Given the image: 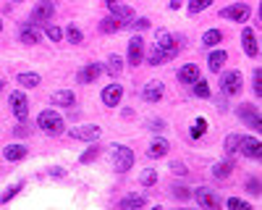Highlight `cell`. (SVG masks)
Segmentation results:
<instances>
[{
  "instance_id": "cell-25",
  "label": "cell",
  "mask_w": 262,
  "mask_h": 210,
  "mask_svg": "<svg viewBox=\"0 0 262 210\" xmlns=\"http://www.w3.org/2000/svg\"><path fill=\"white\" fill-rule=\"evenodd\" d=\"M176 58V53H168V50H152L149 55H147V63L149 66H163V63H168V60H173Z\"/></svg>"
},
{
  "instance_id": "cell-31",
  "label": "cell",
  "mask_w": 262,
  "mask_h": 210,
  "mask_svg": "<svg viewBox=\"0 0 262 210\" xmlns=\"http://www.w3.org/2000/svg\"><path fill=\"white\" fill-rule=\"evenodd\" d=\"M139 184L147 189V186H155L158 184V171H155V168H144V171H142V176H139Z\"/></svg>"
},
{
  "instance_id": "cell-48",
  "label": "cell",
  "mask_w": 262,
  "mask_h": 210,
  "mask_svg": "<svg viewBox=\"0 0 262 210\" xmlns=\"http://www.w3.org/2000/svg\"><path fill=\"white\" fill-rule=\"evenodd\" d=\"M3 87H6V81H3V79H0V92H3Z\"/></svg>"
},
{
  "instance_id": "cell-6",
  "label": "cell",
  "mask_w": 262,
  "mask_h": 210,
  "mask_svg": "<svg viewBox=\"0 0 262 210\" xmlns=\"http://www.w3.org/2000/svg\"><path fill=\"white\" fill-rule=\"evenodd\" d=\"M236 116L242 118L247 126H252L254 132H262V118H259L257 105H252V102H242V105L236 108Z\"/></svg>"
},
{
  "instance_id": "cell-5",
  "label": "cell",
  "mask_w": 262,
  "mask_h": 210,
  "mask_svg": "<svg viewBox=\"0 0 262 210\" xmlns=\"http://www.w3.org/2000/svg\"><path fill=\"white\" fill-rule=\"evenodd\" d=\"M252 16V8L249 3H231L226 8H221V18H228V21H236V24H247Z\"/></svg>"
},
{
  "instance_id": "cell-50",
  "label": "cell",
  "mask_w": 262,
  "mask_h": 210,
  "mask_svg": "<svg viewBox=\"0 0 262 210\" xmlns=\"http://www.w3.org/2000/svg\"><path fill=\"white\" fill-rule=\"evenodd\" d=\"M16 3H21V0H16Z\"/></svg>"
},
{
  "instance_id": "cell-7",
  "label": "cell",
  "mask_w": 262,
  "mask_h": 210,
  "mask_svg": "<svg viewBox=\"0 0 262 210\" xmlns=\"http://www.w3.org/2000/svg\"><path fill=\"white\" fill-rule=\"evenodd\" d=\"M71 139H84V142H97L102 137V126L97 123H84V126H74L69 132Z\"/></svg>"
},
{
  "instance_id": "cell-14",
  "label": "cell",
  "mask_w": 262,
  "mask_h": 210,
  "mask_svg": "<svg viewBox=\"0 0 262 210\" xmlns=\"http://www.w3.org/2000/svg\"><path fill=\"white\" fill-rule=\"evenodd\" d=\"M163 92H165V84H163L160 79H152V81L144 84L142 100H147V102H158V100H163Z\"/></svg>"
},
{
  "instance_id": "cell-40",
  "label": "cell",
  "mask_w": 262,
  "mask_h": 210,
  "mask_svg": "<svg viewBox=\"0 0 262 210\" xmlns=\"http://www.w3.org/2000/svg\"><path fill=\"white\" fill-rule=\"evenodd\" d=\"M252 90H254L257 97L262 95V71L259 69H254V74H252Z\"/></svg>"
},
{
  "instance_id": "cell-4",
  "label": "cell",
  "mask_w": 262,
  "mask_h": 210,
  "mask_svg": "<svg viewBox=\"0 0 262 210\" xmlns=\"http://www.w3.org/2000/svg\"><path fill=\"white\" fill-rule=\"evenodd\" d=\"M242 90H244V76H242V71H226V74L221 76V92H223L226 97L238 95Z\"/></svg>"
},
{
  "instance_id": "cell-21",
  "label": "cell",
  "mask_w": 262,
  "mask_h": 210,
  "mask_svg": "<svg viewBox=\"0 0 262 210\" xmlns=\"http://www.w3.org/2000/svg\"><path fill=\"white\" fill-rule=\"evenodd\" d=\"M53 102L60 105V108H74V105H76V95L71 90H55L53 92Z\"/></svg>"
},
{
  "instance_id": "cell-42",
  "label": "cell",
  "mask_w": 262,
  "mask_h": 210,
  "mask_svg": "<svg viewBox=\"0 0 262 210\" xmlns=\"http://www.w3.org/2000/svg\"><path fill=\"white\" fill-rule=\"evenodd\" d=\"M170 171L176 174V176H186L189 168H186V163H181V160H173V163H170Z\"/></svg>"
},
{
  "instance_id": "cell-38",
  "label": "cell",
  "mask_w": 262,
  "mask_h": 210,
  "mask_svg": "<svg viewBox=\"0 0 262 210\" xmlns=\"http://www.w3.org/2000/svg\"><path fill=\"white\" fill-rule=\"evenodd\" d=\"M45 34H48L53 42H60V39H63V29L55 27V24H45Z\"/></svg>"
},
{
  "instance_id": "cell-11",
  "label": "cell",
  "mask_w": 262,
  "mask_h": 210,
  "mask_svg": "<svg viewBox=\"0 0 262 210\" xmlns=\"http://www.w3.org/2000/svg\"><path fill=\"white\" fill-rule=\"evenodd\" d=\"M238 153L249 160H259L262 158V144H259L257 137H242L238 139Z\"/></svg>"
},
{
  "instance_id": "cell-44",
  "label": "cell",
  "mask_w": 262,
  "mask_h": 210,
  "mask_svg": "<svg viewBox=\"0 0 262 210\" xmlns=\"http://www.w3.org/2000/svg\"><path fill=\"white\" fill-rule=\"evenodd\" d=\"M147 129H152V132H163V129H165V121H163V118H152Z\"/></svg>"
},
{
  "instance_id": "cell-46",
  "label": "cell",
  "mask_w": 262,
  "mask_h": 210,
  "mask_svg": "<svg viewBox=\"0 0 262 210\" xmlns=\"http://www.w3.org/2000/svg\"><path fill=\"white\" fill-rule=\"evenodd\" d=\"M32 129H29V126H27V121H21V126H18V129H16V134H21V137H27Z\"/></svg>"
},
{
  "instance_id": "cell-23",
  "label": "cell",
  "mask_w": 262,
  "mask_h": 210,
  "mask_svg": "<svg viewBox=\"0 0 262 210\" xmlns=\"http://www.w3.org/2000/svg\"><path fill=\"white\" fill-rule=\"evenodd\" d=\"M226 60H228V53H226V50H212V53L207 55V69L217 74V71H223V63H226Z\"/></svg>"
},
{
  "instance_id": "cell-26",
  "label": "cell",
  "mask_w": 262,
  "mask_h": 210,
  "mask_svg": "<svg viewBox=\"0 0 262 210\" xmlns=\"http://www.w3.org/2000/svg\"><path fill=\"white\" fill-rule=\"evenodd\" d=\"M3 155H6V160H11V163H16V160H24L27 158V147L24 144H8L6 150H3Z\"/></svg>"
},
{
  "instance_id": "cell-3",
  "label": "cell",
  "mask_w": 262,
  "mask_h": 210,
  "mask_svg": "<svg viewBox=\"0 0 262 210\" xmlns=\"http://www.w3.org/2000/svg\"><path fill=\"white\" fill-rule=\"evenodd\" d=\"M55 11H58L55 0H37V6L32 8L29 21H34V24H48V21L55 16Z\"/></svg>"
},
{
  "instance_id": "cell-20",
  "label": "cell",
  "mask_w": 262,
  "mask_h": 210,
  "mask_svg": "<svg viewBox=\"0 0 262 210\" xmlns=\"http://www.w3.org/2000/svg\"><path fill=\"white\" fill-rule=\"evenodd\" d=\"M16 84H21V87H27V90H34L42 84V76L34 74V71H21V74H16Z\"/></svg>"
},
{
  "instance_id": "cell-28",
  "label": "cell",
  "mask_w": 262,
  "mask_h": 210,
  "mask_svg": "<svg viewBox=\"0 0 262 210\" xmlns=\"http://www.w3.org/2000/svg\"><path fill=\"white\" fill-rule=\"evenodd\" d=\"M121 69H123V60H121V55H111L107 58V66H105V71L111 74V76H121Z\"/></svg>"
},
{
  "instance_id": "cell-33",
  "label": "cell",
  "mask_w": 262,
  "mask_h": 210,
  "mask_svg": "<svg viewBox=\"0 0 262 210\" xmlns=\"http://www.w3.org/2000/svg\"><path fill=\"white\" fill-rule=\"evenodd\" d=\"M100 153H102V147H100V144H92V147H90V150H86V153H81V155H79V163H81V165L92 163V160H95V158H97Z\"/></svg>"
},
{
  "instance_id": "cell-30",
  "label": "cell",
  "mask_w": 262,
  "mask_h": 210,
  "mask_svg": "<svg viewBox=\"0 0 262 210\" xmlns=\"http://www.w3.org/2000/svg\"><path fill=\"white\" fill-rule=\"evenodd\" d=\"M66 37H69V42H71V45H79V42H84V32L76 27V24H69V27H66V32H63Z\"/></svg>"
},
{
  "instance_id": "cell-27",
  "label": "cell",
  "mask_w": 262,
  "mask_h": 210,
  "mask_svg": "<svg viewBox=\"0 0 262 210\" xmlns=\"http://www.w3.org/2000/svg\"><path fill=\"white\" fill-rule=\"evenodd\" d=\"M221 42H223V32L221 29H207L202 34V45L205 48H215V45H221Z\"/></svg>"
},
{
  "instance_id": "cell-16",
  "label": "cell",
  "mask_w": 262,
  "mask_h": 210,
  "mask_svg": "<svg viewBox=\"0 0 262 210\" xmlns=\"http://www.w3.org/2000/svg\"><path fill=\"white\" fill-rule=\"evenodd\" d=\"M242 50H244L249 58H257V55H259L257 37H254V32H252L249 27H244V29H242Z\"/></svg>"
},
{
  "instance_id": "cell-36",
  "label": "cell",
  "mask_w": 262,
  "mask_h": 210,
  "mask_svg": "<svg viewBox=\"0 0 262 210\" xmlns=\"http://www.w3.org/2000/svg\"><path fill=\"white\" fill-rule=\"evenodd\" d=\"M205 132H207V121H205V118H196L189 134H191V139H200V137H202Z\"/></svg>"
},
{
  "instance_id": "cell-34",
  "label": "cell",
  "mask_w": 262,
  "mask_h": 210,
  "mask_svg": "<svg viewBox=\"0 0 262 210\" xmlns=\"http://www.w3.org/2000/svg\"><path fill=\"white\" fill-rule=\"evenodd\" d=\"M191 90H194V95H196V97H202V100H207V97H210V84H207V81H202V79H196V81L191 84Z\"/></svg>"
},
{
  "instance_id": "cell-37",
  "label": "cell",
  "mask_w": 262,
  "mask_h": 210,
  "mask_svg": "<svg viewBox=\"0 0 262 210\" xmlns=\"http://www.w3.org/2000/svg\"><path fill=\"white\" fill-rule=\"evenodd\" d=\"M170 192H173V197H176V200H184V202L191 197V189L189 186H181V184H173Z\"/></svg>"
},
{
  "instance_id": "cell-41",
  "label": "cell",
  "mask_w": 262,
  "mask_h": 210,
  "mask_svg": "<svg viewBox=\"0 0 262 210\" xmlns=\"http://www.w3.org/2000/svg\"><path fill=\"white\" fill-rule=\"evenodd\" d=\"M226 207H238V210H252V207H249V202H244V200H238V197H228V200H226Z\"/></svg>"
},
{
  "instance_id": "cell-18",
  "label": "cell",
  "mask_w": 262,
  "mask_h": 210,
  "mask_svg": "<svg viewBox=\"0 0 262 210\" xmlns=\"http://www.w3.org/2000/svg\"><path fill=\"white\" fill-rule=\"evenodd\" d=\"M176 79L181 84H194L196 79H200V66H194V63H184V66L176 71Z\"/></svg>"
},
{
  "instance_id": "cell-2",
  "label": "cell",
  "mask_w": 262,
  "mask_h": 210,
  "mask_svg": "<svg viewBox=\"0 0 262 210\" xmlns=\"http://www.w3.org/2000/svg\"><path fill=\"white\" fill-rule=\"evenodd\" d=\"M128 168H134V150L126 144H113V171L126 174Z\"/></svg>"
},
{
  "instance_id": "cell-10",
  "label": "cell",
  "mask_w": 262,
  "mask_h": 210,
  "mask_svg": "<svg viewBox=\"0 0 262 210\" xmlns=\"http://www.w3.org/2000/svg\"><path fill=\"white\" fill-rule=\"evenodd\" d=\"M191 197L200 202L202 207H207V210H217V207H221V197H217L212 189H207V186H196L191 192Z\"/></svg>"
},
{
  "instance_id": "cell-1",
  "label": "cell",
  "mask_w": 262,
  "mask_h": 210,
  "mask_svg": "<svg viewBox=\"0 0 262 210\" xmlns=\"http://www.w3.org/2000/svg\"><path fill=\"white\" fill-rule=\"evenodd\" d=\"M37 126L45 134H50V137H58V134H63V129H66V121H63V116L58 113V111H53V108H45L39 116H37Z\"/></svg>"
},
{
  "instance_id": "cell-19",
  "label": "cell",
  "mask_w": 262,
  "mask_h": 210,
  "mask_svg": "<svg viewBox=\"0 0 262 210\" xmlns=\"http://www.w3.org/2000/svg\"><path fill=\"white\" fill-rule=\"evenodd\" d=\"M102 34H113V32H121V29H126V24H123V21L118 18V16H105L102 21H100V27H97Z\"/></svg>"
},
{
  "instance_id": "cell-9",
  "label": "cell",
  "mask_w": 262,
  "mask_h": 210,
  "mask_svg": "<svg viewBox=\"0 0 262 210\" xmlns=\"http://www.w3.org/2000/svg\"><path fill=\"white\" fill-rule=\"evenodd\" d=\"M8 102H11V111H13L16 121H27V116H29V100H27V95L16 90V92H11Z\"/></svg>"
},
{
  "instance_id": "cell-43",
  "label": "cell",
  "mask_w": 262,
  "mask_h": 210,
  "mask_svg": "<svg viewBox=\"0 0 262 210\" xmlns=\"http://www.w3.org/2000/svg\"><path fill=\"white\" fill-rule=\"evenodd\" d=\"M131 29H137V32H144V29H149V18H137V21H131V24H128Z\"/></svg>"
},
{
  "instance_id": "cell-22",
  "label": "cell",
  "mask_w": 262,
  "mask_h": 210,
  "mask_svg": "<svg viewBox=\"0 0 262 210\" xmlns=\"http://www.w3.org/2000/svg\"><path fill=\"white\" fill-rule=\"evenodd\" d=\"M233 168H236V165H233V160H231V158H226V160H217V163L212 165V176L223 181V179H228V176L233 174Z\"/></svg>"
},
{
  "instance_id": "cell-35",
  "label": "cell",
  "mask_w": 262,
  "mask_h": 210,
  "mask_svg": "<svg viewBox=\"0 0 262 210\" xmlns=\"http://www.w3.org/2000/svg\"><path fill=\"white\" fill-rule=\"evenodd\" d=\"M238 139H242V134H228V137H226L223 147H226V153H228V155L238 153Z\"/></svg>"
},
{
  "instance_id": "cell-45",
  "label": "cell",
  "mask_w": 262,
  "mask_h": 210,
  "mask_svg": "<svg viewBox=\"0 0 262 210\" xmlns=\"http://www.w3.org/2000/svg\"><path fill=\"white\" fill-rule=\"evenodd\" d=\"M121 6H123V0H105V8L111 11V13H113L116 8H121Z\"/></svg>"
},
{
  "instance_id": "cell-8",
  "label": "cell",
  "mask_w": 262,
  "mask_h": 210,
  "mask_svg": "<svg viewBox=\"0 0 262 210\" xmlns=\"http://www.w3.org/2000/svg\"><path fill=\"white\" fill-rule=\"evenodd\" d=\"M102 71H105L102 63L92 60V63H86V66H81V69L76 71V81H79V84H92V81H97V79L102 76Z\"/></svg>"
},
{
  "instance_id": "cell-17",
  "label": "cell",
  "mask_w": 262,
  "mask_h": 210,
  "mask_svg": "<svg viewBox=\"0 0 262 210\" xmlns=\"http://www.w3.org/2000/svg\"><path fill=\"white\" fill-rule=\"evenodd\" d=\"M168 150H170V142L163 139V137H158V139H152V142H149V147H147V158L158 160V158L168 155Z\"/></svg>"
},
{
  "instance_id": "cell-39",
  "label": "cell",
  "mask_w": 262,
  "mask_h": 210,
  "mask_svg": "<svg viewBox=\"0 0 262 210\" xmlns=\"http://www.w3.org/2000/svg\"><path fill=\"white\" fill-rule=\"evenodd\" d=\"M244 186H247V192H249V195L257 197V195H259V176H249V179L244 181Z\"/></svg>"
},
{
  "instance_id": "cell-12",
  "label": "cell",
  "mask_w": 262,
  "mask_h": 210,
  "mask_svg": "<svg viewBox=\"0 0 262 210\" xmlns=\"http://www.w3.org/2000/svg\"><path fill=\"white\" fill-rule=\"evenodd\" d=\"M18 39L24 42V45H37V42L42 39V32H39V27L34 24V21H21L18 24Z\"/></svg>"
},
{
  "instance_id": "cell-15",
  "label": "cell",
  "mask_w": 262,
  "mask_h": 210,
  "mask_svg": "<svg viewBox=\"0 0 262 210\" xmlns=\"http://www.w3.org/2000/svg\"><path fill=\"white\" fill-rule=\"evenodd\" d=\"M121 100H123V87L121 84H107V87L102 90V105H107V108L121 105Z\"/></svg>"
},
{
  "instance_id": "cell-13",
  "label": "cell",
  "mask_w": 262,
  "mask_h": 210,
  "mask_svg": "<svg viewBox=\"0 0 262 210\" xmlns=\"http://www.w3.org/2000/svg\"><path fill=\"white\" fill-rule=\"evenodd\" d=\"M142 58H144V39H142V34H134L128 39V63L131 66H139Z\"/></svg>"
},
{
  "instance_id": "cell-24",
  "label": "cell",
  "mask_w": 262,
  "mask_h": 210,
  "mask_svg": "<svg viewBox=\"0 0 262 210\" xmlns=\"http://www.w3.org/2000/svg\"><path fill=\"white\" fill-rule=\"evenodd\" d=\"M147 205V195L144 192H131L121 197V207H144Z\"/></svg>"
},
{
  "instance_id": "cell-49",
  "label": "cell",
  "mask_w": 262,
  "mask_h": 210,
  "mask_svg": "<svg viewBox=\"0 0 262 210\" xmlns=\"http://www.w3.org/2000/svg\"><path fill=\"white\" fill-rule=\"evenodd\" d=\"M0 34H3V18H0Z\"/></svg>"
},
{
  "instance_id": "cell-47",
  "label": "cell",
  "mask_w": 262,
  "mask_h": 210,
  "mask_svg": "<svg viewBox=\"0 0 262 210\" xmlns=\"http://www.w3.org/2000/svg\"><path fill=\"white\" fill-rule=\"evenodd\" d=\"M50 176H58V179H63V176H66V171L55 165V168H50Z\"/></svg>"
},
{
  "instance_id": "cell-32",
  "label": "cell",
  "mask_w": 262,
  "mask_h": 210,
  "mask_svg": "<svg viewBox=\"0 0 262 210\" xmlns=\"http://www.w3.org/2000/svg\"><path fill=\"white\" fill-rule=\"evenodd\" d=\"M21 189H24V181H18V184H11V186L6 189V192L0 195V202H3V205H6V202H11V200H13V197H16V195L21 192Z\"/></svg>"
},
{
  "instance_id": "cell-29",
  "label": "cell",
  "mask_w": 262,
  "mask_h": 210,
  "mask_svg": "<svg viewBox=\"0 0 262 210\" xmlns=\"http://www.w3.org/2000/svg\"><path fill=\"white\" fill-rule=\"evenodd\" d=\"M210 6H212V0H189V3H186V11H189L191 16H196V13L207 11Z\"/></svg>"
}]
</instances>
